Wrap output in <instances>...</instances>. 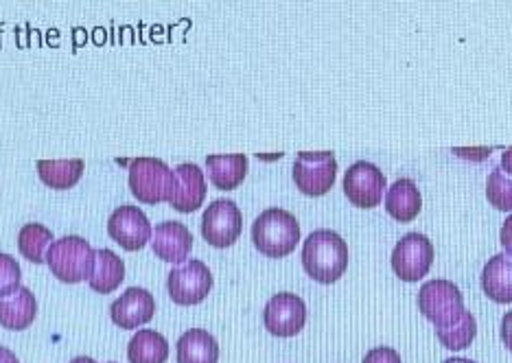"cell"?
Masks as SVG:
<instances>
[{"label": "cell", "instance_id": "1", "mask_svg": "<svg viewBox=\"0 0 512 363\" xmlns=\"http://www.w3.org/2000/svg\"><path fill=\"white\" fill-rule=\"evenodd\" d=\"M302 267L316 283L333 285L348 269V245L333 230L311 232L302 243Z\"/></svg>", "mask_w": 512, "mask_h": 363}, {"label": "cell", "instance_id": "2", "mask_svg": "<svg viewBox=\"0 0 512 363\" xmlns=\"http://www.w3.org/2000/svg\"><path fill=\"white\" fill-rule=\"evenodd\" d=\"M300 241L298 219L283 208H267L254 219L252 243L267 259H285Z\"/></svg>", "mask_w": 512, "mask_h": 363}, {"label": "cell", "instance_id": "3", "mask_svg": "<svg viewBox=\"0 0 512 363\" xmlns=\"http://www.w3.org/2000/svg\"><path fill=\"white\" fill-rule=\"evenodd\" d=\"M130 191L141 204L156 206L171 202L178 186V175L158 158H136L130 162Z\"/></svg>", "mask_w": 512, "mask_h": 363}, {"label": "cell", "instance_id": "4", "mask_svg": "<svg viewBox=\"0 0 512 363\" xmlns=\"http://www.w3.org/2000/svg\"><path fill=\"white\" fill-rule=\"evenodd\" d=\"M46 265L62 283H84V280H90L92 269H95V250L81 237L57 239L46 250Z\"/></svg>", "mask_w": 512, "mask_h": 363}, {"label": "cell", "instance_id": "5", "mask_svg": "<svg viewBox=\"0 0 512 363\" xmlns=\"http://www.w3.org/2000/svg\"><path fill=\"white\" fill-rule=\"evenodd\" d=\"M418 309L436 329H449L464 315L462 291L451 280H427L418 291Z\"/></svg>", "mask_w": 512, "mask_h": 363}, {"label": "cell", "instance_id": "6", "mask_svg": "<svg viewBox=\"0 0 512 363\" xmlns=\"http://www.w3.org/2000/svg\"><path fill=\"white\" fill-rule=\"evenodd\" d=\"M337 178V160L331 151H302L294 162V182L302 195H327Z\"/></svg>", "mask_w": 512, "mask_h": 363}, {"label": "cell", "instance_id": "7", "mask_svg": "<svg viewBox=\"0 0 512 363\" xmlns=\"http://www.w3.org/2000/svg\"><path fill=\"white\" fill-rule=\"evenodd\" d=\"M167 289L171 300L180 307H193L206 300L213 289V274L202 261L191 259L173 267L167 278Z\"/></svg>", "mask_w": 512, "mask_h": 363}, {"label": "cell", "instance_id": "8", "mask_svg": "<svg viewBox=\"0 0 512 363\" xmlns=\"http://www.w3.org/2000/svg\"><path fill=\"white\" fill-rule=\"evenodd\" d=\"M434 263V245L425 234L410 232L397 243L392 252V269L403 283H418Z\"/></svg>", "mask_w": 512, "mask_h": 363}, {"label": "cell", "instance_id": "9", "mask_svg": "<svg viewBox=\"0 0 512 363\" xmlns=\"http://www.w3.org/2000/svg\"><path fill=\"white\" fill-rule=\"evenodd\" d=\"M243 215L235 202L230 199H215V202L204 210L202 217V237L213 248H230L241 237Z\"/></svg>", "mask_w": 512, "mask_h": 363}, {"label": "cell", "instance_id": "10", "mask_svg": "<svg viewBox=\"0 0 512 363\" xmlns=\"http://www.w3.org/2000/svg\"><path fill=\"white\" fill-rule=\"evenodd\" d=\"M344 193L348 202L357 208H375L383 199V193L388 189L386 175L379 171V167L372 162L359 160L355 165L348 167L344 173Z\"/></svg>", "mask_w": 512, "mask_h": 363}, {"label": "cell", "instance_id": "11", "mask_svg": "<svg viewBox=\"0 0 512 363\" xmlns=\"http://www.w3.org/2000/svg\"><path fill=\"white\" fill-rule=\"evenodd\" d=\"M265 329L276 337H294L307 322V304L296 294H276L265 304Z\"/></svg>", "mask_w": 512, "mask_h": 363}, {"label": "cell", "instance_id": "12", "mask_svg": "<svg viewBox=\"0 0 512 363\" xmlns=\"http://www.w3.org/2000/svg\"><path fill=\"white\" fill-rule=\"evenodd\" d=\"M110 239L121 245L127 252L143 250L151 241V224L147 215L138 206H119L108 219Z\"/></svg>", "mask_w": 512, "mask_h": 363}, {"label": "cell", "instance_id": "13", "mask_svg": "<svg viewBox=\"0 0 512 363\" xmlns=\"http://www.w3.org/2000/svg\"><path fill=\"white\" fill-rule=\"evenodd\" d=\"M154 313H156V300L147 289H141V287L127 289L125 294L119 300H114L110 307L112 322L127 331L138 329V326L151 322L154 320Z\"/></svg>", "mask_w": 512, "mask_h": 363}, {"label": "cell", "instance_id": "14", "mask_svg": "<svg viewBox=\"0 0 512 363\" xmlns=\"http://www.w3.org/2000/svg\"><path fill=\"white\" fill-rule=\"evenodd\" d=\"M149 243L160 261L182 265L193 250V234L180 221H165L156 226Z\"/></svg>", "mask_w": 512, "mask_h": 363}, {"label": "cell", "instance_id": "15", "mask_svg": "<svg viewBox=\"0 0 512 363\" xmlns=\"http://www.w3.org/2000/svg\"><path fill=\"white\" fill-rule=\"evenodd\" d=\"M176 175H178V186L169 204L176 208L178 213H195V210L204 204L206 191H208L204 173L197 165L184 162V165L176 169Z\"/></svg>", "mask_w": 512, "mask_h": 363}, {"label": "cell", "instance_id": "16", "mask_svg": "<svg viewBox=\"0 0 512 363\" xmlns=\"http://www.w3.org/2000/svg\"><path fill=\"white\" fill-rule=\"evenodd\" d=\"M38 315V302L31 289L20 287L7 298H0V326L7 331H25Z\"/></svg>", "mask_w": 512, "mask_h": 363}, {"label": "cell", "instance_id": "17", "mask_svg": "<svg viewBox=\"0 0 512 363\" xmlns=\"http://www.w3.org/2000/svg\"><path fill=\"white\" fill-rule=\"evenodd\" d=\"M423 208V197L421 191L416 189L414 180L401 178L394 182L388 195H386V210L392 219H397L399 224H410L418 215H421Z\"/></svg>", "mask_w": 512, "mask_h": 363}, {"label": "cell", "instance_id": "18", "mask_svg": "<svg viewBox=\"0 0 512 363\" xmlns=\"http://www.w3.org/2000/svg\"><path fill=\"white\" fill-rule=\"evenodd\" d=\"M482 291L497 304L512 302V256L495 254L482 269Z\"/></svg>", "mask_w": 512, "mask_h": 363}, {"label": "cell", "instance_id": "19", "mask_svg": "<svg viewBox=\"0 0 512 363\" xmlns=\"http://www.w3.org/2000/svg\"><path fill=\"white\" fill-rule=\"evenodd\" d=\"M208 178L219 191H235L246 180L248 173V156L232 154V156H208L206 158Z\"/></svg>", "mask_w": 512, "mask_h": 363}, {"label": "cell", "instance_id": "20", "mask_svg": "<svg viewBox=\"0 0 512 363\" xmlns=\"http://www.w3.org/2000/svg\"><path fill=\"white\" fill-rule=\"evenodd\" d=\"M123 280H125V265L119 256L108 248L95 250V269H92V276L88 280L90 289L106 296L119 289Z\"/></svg>", "mask_w": 512, "mask_h": 363}, {"label": "cell", "instance_id": "21", "mask_svg": "<svg viewBox=\"0 0 512 363\" xmlns=\"http://www.w3.org/2000/svg\"><path fill=\"white\" fill-rule=\"evenodd\" d=\"M219 344L204 329H191L178 339V363H217Z\"/></svg>", "mask_w": 512, "mask_h": 363}, {"label": "cell", "instance_id": "22", "mask_svg": "<svg viewBox=\"0 0 512 363\" xmlns=\"http://www.w3.org/2000/svg\"><path fill=\"white\" fill-rule=\"evenodd\" d=\"M130 363H165L169 359V342L165 335L151 329H141L127 346Z\"/></svg>", "mask_w": 512, "mask_h": 363}, {"label": "cell", "instance_id": "23", "mask_svg": "<svg viewBox=\"0 0 512 363\" xmlns=\"http://www.w3.org/2000/svg\"><path fill=\"white\" fill-rule=\"evenodd\" d=\"M38 173L46 186L55 191H68L84 175V160H40Z\"/></svg>", "mask_w": 512, "mask_h": 363}, {"label": "cell", "instance_id": "24", "mask_svg": "<svg viewBox=\"0 0 512 363\" xmlns=\"http://www.w3.org/2000/svg\"><path fill=\"white\" fill-rule=\"evenodd\" d=\"M53 232L42 224H27L18 232V250L33 265L46 263V250L53 243Z\"/></svg>", "mask_w": 512, "mask_h": 363}, {"label": "cell", "instance_id": "25", "mask_svg": "<svg viewBox=\"0 0 512 363\" xmlns=\"http://www.w3.org/2000/svg\"><path fill=\"white\" fill-rule=\"evenodd\" d=\"M477 335V322L471 311H464L460 322H456L449 329H436V337L442 342V346L449 350H464L473 344Z\"/></svg>", "mask_w": 512, "mask_h": 363}, {"label": "cell", "instance_id": "26", "mask_svg": "<svg viewBox=\"0 0 512 363\" xmlns=\"http://www.w3.org/2000/svg\"><path fill=\"white\" fill-rule=\"evenodd\" d=\"M486 197L488 202H491L497 210H502V213H510L512 210V178L499 167L488 175Z\"/></svg>", "mask_w": 512, "mask_h": 363}, {"label": "cell", "instance_id": "27", "mask_svg": "<svg viewBox=\"0 0 512 363\" xmlns=\"http://www.w3.org/2000/svg\"><path fill=\"white\" fill-rule=\"evenodd\" d=\"M20 265L14 256L0 254V298H7L20 289Z\"/></svg>", "mask_w": 512, "mask_h": 363}, {"label": "cell", "instance_id": "28", "mask_svg": "<svg viewBox=\"0 0 512 363\" xmlns=\"http://www.w3.org/2000/svg\"><path fill=\"white\" fill-rule=\"evenodd\" d=\"M362 363H403V361L397 350H392L390 346H379V348H372Z\"/></svg>", "mask_w": 512, "mask_h": 363}, {"label": "cell", "instance_id": "29", "mask_svg": "<svg viewBox=\"0 0 512 363\" xmlns=\"http://www.w3.org/2000/svg\"><path fill=\"white\" fill-rule=\"evenodd\" d=\"M499 241H502L506 254L512 256V217H508V219L504 221L502 232H499Z\"/></svg>", "mask_w": 512, "mask_h": 363}, {"label": "cell", "instance_id": "30", "mask_svg": "<svg viewBox=\"0 0 512 363\" xmlns=\"http://www.w3.org/2000/svg\"><path fill=\"white\" fill-rule=\"evenodd\" d=\"M499 335H502V342L508 350H512V311H508L504 315L502 320V331H499Z\"/></svg>", "mask_w": 512, "mask_h": 363}, {"label": "cell", "instance_id": "31", "mask_svg": "<svg viewBox=\"0 0 512 363\" xmlns=\"http://www.w3.org/2000/svg\"><path fill=\"white\" fill-rule=\"evenodd\" d=\"M499 169H502L506 175H510V178H512V147L504 151V156H502V165H499Z\"/></svg>", "mask_w": 512, "mask_h": 363}, {"label": "cell", "instance_id": "32", "mask_svg": "<svg viewBox=\"0 0 512 363\" xmlns=\"http://www.w3.org/2000/svg\"><path fill=\"white\" fill-rule=\"evenodd\" d=\"M0 363H20V361H18V357L14 353H11L9 348L0 346Z\"/></svg>", "mask_w": 512, "mask_h": 363}, {"label": "cell", "instance_id": "33", "mask_svg": "<svg viewBox=\"0 0 512 363\" xmlns=\"http://www.w3.org/2000/svg\"><path fill=\"white\" fill-rule=\"evenodd\" d=\"M71 363H97V361L90 359V357H77V359H73Z\"/></svg>", "mask_w": 512, "mask_h": 363}, {"label": "cell", "instance_id": "34", "mask_svg": "<svg viewBox=\"0 0 512 363\" xmlns=\"http://www.w3.org/2000/svg\"><path fill=\"white\" fill-rule=\"evenodd\" d=\"M442 363H475V361H471V359H460V357H456V359H447V361H442Z\"/></svg>", "mask_w": 512, "mask_h": 363}]
</instances>
